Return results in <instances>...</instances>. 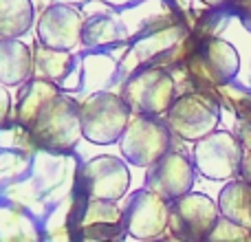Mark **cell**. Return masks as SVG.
<instances>
[{
  "label": "cell",
  "instance_id": "7",
  "mask_svg": "<svg viewBox=\"0 0 251 242\" xmlns=\"http://www.w3.org/2000/svg\"><path fill=\"white\" fill-rule=\"evenodd\" d=\"M218 205L205 194H185L170 205L168 229L178 242H205L216 227Z\"/></svg>",
  "mask_w": 251,
  "mask_h": 242
},
{
  "label": "cell",
  "instance_id": "2",
  "mask_svg": "<svg viewBox=\"0 0 251 242\" xmlns=\"http://www.w3.org/2000/svg\"><path fill=\"white\" fill-rule=\"evenodd\" d=\"M82 137L97 145L119 143L130 123V108L122 97L113 93H95L79 104Z\"/></svg>",
  "mask_w": 251,
  "mask_h": 242
},
{
  "label": "cell",
  "instance_id": "8",
  "mask_svg": "<svg viewBox=\"0 0 251 242\" xmlns=\"http://www.w3.org/2000/svg\"><path fill=\"white\" fill-rule=\"evenodd\" d=\"M218 119H221L218 104L201 93L174 99V104L165 113V123L170 132L187 141H201L203 137L212 134L218 125Z\"/></svg>",
  "mask_w": 251,
  "mask_h": 242
},
{
  "label": "cell",
  "instance_id": "20",
  "mask_svg": "<svg viewBox=\"0 0 251 242\" xmlns=\"http://www.w3.org/2000/svg\"><path fill=\"white\" fill-rule=\"evenodd\" d=\"M9 113H11V95H9L7 86L0 84V128L7 123Z\"/></svg>",
  "mask_w": 251,
  "mask_h": 242
},
{
  "label": "cell",
  "instance_id": "17",
  "mask_svg": "<svg viewBox=\"0 0 251 242\" xmlns=\"http://www.w3.org/2000/svg\"><path fill=\"white\" fill-rule=\"evenodd\" d=\"M33 24L31 0H0V38L18 40Z\"/></svg>",
  "mask_w": 251,
  "mask_h": 242
},
{
  "label": "cell",
  "instance_id": "5",
  "mask_svg": "<svg viewBox=\"0 0 251 242\" xmlns=\"http://www.w3.org/2000/svg\"><path fill=\"white\" fill-rule=\"evenodd\" d=\"M130 172L117 156H95L82 163L77 172V194L88 200H119L128 192Z\"/></svg>",
  "mask_w": 251,
  "mask_h": 242
},
{
  "label": "cell",
  "instance_id": "6",
  "mask_svg": "<svg viewBox=\"0 0 251 242\" xmlns=\"http://www.w3.org/2000/svg\"><path fill=\"white\" fill-rule=\"evenodd\" d=\"M122 154L132 165L152 168L159 159L170 152V128L165 121L156 117H139L130 119L128 128L119 139Z\"/></svg>",
  "mask_w": 251,
  "mask_h": 242
},
{
  "label": "cell",
  "instance_id": "22",
  "mask_svg": "<svg viewBox=\"0 0 251 242\" xmlns=\"http://www.w3.org/2000/svg\"><path fill=\"white\" fill-rule=\"evenodd\" d=\"M238 9H240V20H243V24L247 26V31H251V0H240Z\"/></svg>",
  "mask_w": 251,
  "mask_h": 242
},
{
  "label": "cell",
  "instance_id": "19",
  "mask_svg": "<svg viewBox=\"0 0 251 242\" xmlns=\"http://www.w3.org/2000/svg\"><path fill=\"white\" fill-rule=\"evenodd\" d=\"M205 242H249V229L221 218Z\"/></svg>",
  "mask_w": 251,
  "mask_h": 242
},
{
  "label": "cell",
  "instance_id": "11",
  "mask_svg": "<svg viewBox=\"0 0 251 242\" xmlns=\"http://www.w3.org/2000/svg\"><path fill=\"white\" fill-rule=\"evenodd\" d=\"M192 185H194V168L181 152H168L148 169L146 176V190L154 192L163 200H178L181 196L190 194Z\"/></svg>",
  "mask_w": 251,
  "mask_h": 242
},
{
  "label": "cell",
  "instance_id": "23",
  "mask_svg": "<svg viewBox=\"0 0 251 242\" xmlns=\"http://www.w3.org/2000/svg\"><path fill=\"white\" fill-rule=\"evenodd\" d=\"M203 2H207V4H221V2H225V0H203Z\"/></svg>",
  "mask_w": 251,
  "mask_h": 242
},
{
  "label": "cell",
  "instance_id": "10",
  "mask_svg": "<svg viewBox=\"0 0 251 242\" xmlns=\"http://www.w3.org/2000/svg\"><path fill=\"white\" fill-rule=\"evenodd\" d=\"M170 205L150 190L132 194L124 209L126 234L137 240H154L168 229Z\"/></svg>",
  "mask_w": 251,
  "mask_h": 242
},
{
  "label": "cell",
  "instance_id": "15",
  "mask_svg": "<svg viewBox=\"0 0 251 242\" xmlns=\"http://www.w3.org/2000/svg\"><path fill=\"white\" fill-rule=\"evenodd\" d=\"M218 212L238 227L251 229V181H231L218 196Z\"/></svg>",
  "mask_w": 251,
  "mask_h": 242
},
{
  "label": "cell",
  "instance_id": "16",
  "mask_svg": "<svg viewBox=\"0 0 251 242\" xmlns=\"http://www.w3.org/2000/svg\"><path fill=\"white\" fill-rule=\"evenodd\" d=\"M33 75L35 79H44L51 84H60L62 79L69 77L73 71V55L69 51H55V48H47L42 44L33 48Z\"/></svg>",
  "mask_w": 251,
  "mask_h": 242
},
{
  "label": "cell",
  "instance_id": "24",
  "mask_svg": "<svg viewBox=\"0 0 251 242\" xmlns=\"http://www.w3.org/2000/svg\"><path fill=\"white\" fill-rule=\"evenodd\" d=\"M141 242H163V240H156V238H154V240H141Z\"/></svg>",
  "mask_w": 251,
  "mask_h": 242
},
{
  "label": "cell",
  "instance_id": "1",
  "mask_svg": "<svg viewBox=\"0 0 251 242\" xmlns=\"http://www.w3.org/2000/svg\"><path fill=\"white\" fill-rule=\"evenodd\" d=\"M16 121L26 130L33 145L49 152H69L82 137L79 104L57 84L29 79L16 101Z\"/></svg>",
  "mask_w": 251,
  "mask_h": 242
},
{
  "label": "cell",
  "instance_id": "21",
  "mask_svg": "<svg viewBox=\"0 0 251 242\" xmlns=\"http://www.w3.org/2000/svg\"><path fill=\"white\" fill-rule=\"evenodd\" d=\"M240 172L245 174V181H251V139L247 145H243V165H240Z\"/></svg>",
  "mask_w": 251,
  "mask_h": 242
},
{
  "label": "cell",
  "instance_id": "4",
  "mask_svg": "<svg viewBox=\"0 0 251 242\" xmlns=\"http://www.w3.org/2000/svg\"><path fill=\"white\" fill-rule=\"evenodd\" d=\"M69 229L77 240L117 242L126 236L124 209L110 200H88L79 196L71 209Z\"/></svg>",
  "mask_w": 251,
  "mask_h": 242
},
{
  "label": "cell",
  "instance_id": "14",
  "mask_svg": "<svg viewBox=\"0 0 251 242\" xmlns=\"http://www.w3.org/2000/svg\"><path fill=\"white\" fill-rule=\"evenodd\" d=\"M33 75V53L20 40L0 38V84L22 86Z\"/></svg>",
  "mask_w": 251,
  "mask_h": 242
},
{
  "label": "cell",
  "instance_id": "13",
  "mask_svg": "<svg viewBox=\"0 0 251 242\" xmlns=\"http://www.w3.org/2000/svg\"><path fill=\"white\" fill-rule=\"evenodd\" d=\"M194 69H201V75L214 84H227L238 75L240 57L229 42L212 40L205 44V48L196 57Z\"/></svg>",
  "mask_w": 251,
  "mask_h": 242
},
{
  "label": "cell",
  "instance_id": "3",
  "mask_svg": "<svg viewBox=\"0 0 251 242\" xmlns=\"http://www.w3.org/2000/svg\"><path fill=\"white\" fill-rule=\"evenodd\" d=\"M176 86L172 75L161 66H148L134 73L124 84L122 99L128 104L130 113L143 115V117H159L168 113L174 104Z\"/></svg>",
  "mask_w": 251,
  "mask_h": 242
},
{
  "label": "cell",
  "instance_id": "12",
  "mask_svg": "<svg viewBox=\"0 0 251 242\" xmlns=\"http://www.w3.org/2000/svg\"><path fill=\"white\" fill-rule=\"evenodd\" d=\"M84 18L75 7L51 4L38 20V40L42 47L71 51L82 42Z\"/></svg>",
  "mask_w": 251,
  "mask_h": 242
},
{
  "label": "cell",
  "instance_id": "9",
  "mask_svg": "<svg viewBox=\"0 0 251 242\" xmlns=\"http://www.w3.org/2000/svg\"><path fill=\"white\" fill-rule=\"evenodd\" d=\"M194 165L207 178H231L243 165V143L229 132L214 130L194 145Z\"/></svg>",
  "mask_w": 251,
  "mask_h": 242
},
{
  "label": "cell",
  "instance_id": "18",
  "mask_svg": "<svg viewBox=\"0 0 251 242\" xmlns=\"http://www.w3.org/2000/svg\"><path fill=\"white\" fill-rule=\"evenodd\" d=\"M117 40H124V26L110 16H93L84 22L82 42L88 47H104L113 44Z\"/></svg>",
  "mask_w": 251,
  "mask_h": 242
}]
</instances>
